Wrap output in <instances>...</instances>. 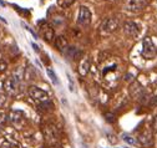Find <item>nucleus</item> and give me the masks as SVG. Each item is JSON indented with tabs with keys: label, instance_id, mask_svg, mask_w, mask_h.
Segmentation results:
<instances>
[{
	"label": "nucleus",
	"instance_id": "1",
	"mask_svg": "<svg viewBox=\"0 0 157 148\" xmlns=\"http://www.w3.org/2000/svg\"><path fill=\"white\" fill-rule=\"evenodd\" d=\"M141 55L147 59V60H152L157 56V47L153 44L151 38H145L142 41V50H141Z\"/></svg>",
	"mask_w": 157,
	"mask_h": 148
},
{
	"label": "nucleus",
	"instance_id": "2",
	"mask_svg": "<svg viewBox=\"0 0 157 148\" xmlns=\"http://www.w3.org/2000/svg\"><path fill=\"white\" fill-rule=\"evenodd\" d=\"M3 87H4V90H5L6 94L14 96V95H16L17 92H19V87H20V79L16 76V73H14L13 76L8 77V79L4 81Z\"/></svg>",
	"mask_w": 157,
	"mask_h": 148
},
{
	"label": "nucleus",
	"instance_id": "3",
	"mask_svg": "<svg viewBox=\"0 0 157 148\" xmlns=\"http://www.w3.org/2000/svg\"><path fill=\"white\" fill-rule=\"evenodd\" d=\"M28 92H29V96L33 98V101H35L39 105L48 102L49 98H50L49 95H48V92H45L44 90L39 88L36 86H30L29 90H28Z\"/></svg>",
	"mask_w": 157,
	"mask_h": 148
},
{
	"label": "nucleus",
	"instance_id": "4",
	"mask_svg": "<svg viewBox=\"0 0 157 148\" xmlns=\"http://www.w3.org/2000/svg\"><path fill=\"white\" fill-rule=\"evenodd\" d=\"M43 135L46 142L49 143H55L59 139V129L55 124H46L43 128Z\"/></svg>",
	"mask_w": 157,
	"mask_h": 148
},
{
	"label": "nucleus",
	"instance_id": "5",
	"mask_svg": "<svg viewBox=\"0 0 157 148\" xmlns=\"http://www.w3.org/2000/svg\"><path fill=\"white\" fill-rule=\"evenodd\" d=\"M124 32L130 39H137L141 35V28L133 21H126L124 24Z\"/></svg>",
	"mask_w": 157,
	"mask_h": 148
},
{
	"label": "nucleus",
	"instance_id": "6",
	"mask_svg": "<svg viewBox=\"0 0 157 148\" xmlns=\"http://www.w3.org/2000/svg\"><path fill=\"white\" fill-rule=\"evenodd\" d=\"M146 4H147L146 0H125L124 8L131 13H139L145 9Z\"/></svg>",
	"mask_w": 157,
	"mask_h": 148
},
{
	"label": "nucleus",
	"instance_id": "7",
	"mask_svg": "<svg viewBox=\"0 0 157 148\" xmlns=\"http://www.w3.org/2000/svg\"><path fill=\"white\" fill-rule=\"evenodd\" d=\"M119 28V20L115 19V17H110V19H106L100 28V32L104 35H110L112 32H115Z\"/></svg>",
	"mask_w": 157,
	"mask_h": 148
},
{
	"label": "nucleus",
	"instance_id": "8",
	"mask_svg": "<svg viewBox=\"0 0 157 148\" xmlns=\"http://www.w3.org/2000/svg\"><path fill=\"white\" fill-rule=\"evenodd\" d=\"M91 11L89 8L86 6H81L78 9V14H77V24L81 26H87L91 23Z\"/></svg>",
	"mask_w": 157,
	"mask_h": 148
},
{
	"label": "nucleus",
	"instance_id": "9",
	"mask_svg": "<svg viewBox=\"0 0 157 148\" xmlns=\"http://www.w3.org/2000/svg\"><path fill=\"white\" fill-rule=\"evenodd\" d=\"M40 32H41V35H43V38H44L48 43H54V40H55V34H54L52 28H51L48 23H45V21H41V23H40Z\"/></svg>",
	"mask_w": 157,
	"mask_h": 148
},
{
	"label": "nucleus",
	"instance_id": "10",
	"mask_svg": "<svg viewBox=\"0 0 157 148\" xmlns=\"http://www.w3.org/2000/svg\"><path fill=\"white\" fill-rule=\"evenodd\" d=\"M8 121H9L11 124L19 127V126L23 123V121H24V113L21 112V111L13 109V111H10L9 115H8Z\"/></svg>",
	"mask_w": 157,
	"mask_h": 148
},
{
	"label": "nucleus",
	"instance_id": "11",
	"mask_svg": "<svg viewBox=\"0 0 157 148\" xmlns=\"http://www.w3.org/2000/svg\"><path fill=\"white\" fill-rule=\"evenodd\" d=\"M130 94L133 98L136 100H142L145 97V90L141 86V83H139L137 81H135L131 86H130Z\"/></svg>",
	"mask_w": 157,
	"mask_h": 148
},
{
	"label": "nucleus",
	"instance_id": "12",
	"mask_svg": "<svg viewBox=\"0 0 157 148\" xmlns=\"http://www.w3.org/2000/svg\"><path fill=\"white\" fill-rule=\"evenodd\" d=\"M63 55L66 59H70V60H78V57L82 56V51H80L76 47H72V46H67L63 51Z\"/></svg>",
	"mask_w": 157,
	"mask_h": 148
},
{
	"label": "nucleus",
	"instance_id": "13",
	"mask_svg": "<svg viewBox=\"0 0 157 148\" xmlns=\"http://www.w3.org/2000/svg\"><path fill=\"white\" fill-rule=\"evenodd\" d=\"M90 57H84L81 61H80V66H78V72H80L81 76H86L89 71H90Z\"/></svg>",
	"mask_w": 157,
	"mask_h": 148
},
{
	"label": "nucleus",
	"instance_id": "14",
	"mask_svg": "<svg viewBox=\"0 0 157 148\" xmlns=\"http://www.w3.org/2000/svg\"><path fill=\"white\" fill-rule=\"evenodd\" d=\"M139 142H140L142 146H145V147L151 146V144H152V135H151V132L146 131V132L141 133V135L139 136Z\"/></svg>",
	"mask_w": 157,
	"mask_h": 148
},
{
	"label": "nucleus",
	"instance_id": "15",
	"mask_svg": "<svg viewBox=\"0 0 157 148\" xmlns=\"http://www.w3.org/2000/svg\"><path fill=\"white\" fill-rule=\"evenodd\" d=\"M55 46H56L57 50H60L63 52L69 46V43H67V40L64 38V36H57V38L55 39Z\"/></svg>",
	"mask_w": 157,
	"mask_h": 148
},
{
	"label": "nucleus",
	"instance_id": "16",
	"mask_svg": "<svg viewBox=\"0 0 157 148\" xmlns=\"http://www.w3.org/2000/svg\"><path fill=\"white\" fill-rule=\"evenodd\" d=\"M0 148H19V144L10 139H3L0 142Z\"/></svg>",
	"mask_w": 157,
	"mask_h": 148
},
{
	"label": "nucleus",
	"instance_id": "17",
	"mask_svg": "<svg viewBox=\"0 0 157 148\" xmlns=\"http://www.w3.org/2000/svg\"><path fill=\"white\" fill-rule=\"evenodd\" d=\"M46 72H48V76H49V79L51 80V82H52L54 85H57L59 81H57V76H56V73L54 72V70L49 67V68L46 70Z\"/></svg>",
	"mask_w": 157,
	"mask_h": 148
},
{
	"label": "nucleus",
	"instance_id": "18",
	"mask_svg": "<svg viewBox=\"0 0 157 148\" xmlns=\"http://www.w3.org/2000/svg\"><path fill=\"white\" fill-rule=\"evenodd\" d=\"M122 139H124L126 143L131 144V146H135V144L137 143V141H136L132 136H130V135H127V133H124V135H122Z\"/></svg>",
	"mask_w": 157,
	"mask_h": 148
},
{
	"label": "nucleus",
	"instance_id": "19",
	"mask_svg": "<svg viewBox=\"0 0 157 148\" xmlns=\"http://www.w3.org/2000/svg\"><path fill=\"white\" fill-rule=\"evenodd\" d=\"M74 2L75 0H57L59 5H60L61 8H69V6H71L74 4Z\"/></svg>",
	"mask_w": 157,
	"mask_h": 148
},
{
	"label": "nucleus",
	"instance_id": "20",
	"mask_svg": "<svg viewBox=\"0 0 157 148\" xmlns=\"http://www.w3.org/2000/svg\"><path fill=\"white\" fill-rule=\"evenodd\" d=\"M107 139H109V142L111 144H116L117 142H119V138H117L115 135H112V133H107Z\"/></svg>",
	"mask_w": 157,
	"mask_h": 148
},
{
	"label": "nucleus",
	"instance_id": "21",
	"mask_svg": "<svg viewBox=\"0 0 157 148\" xmlns=\"http://www.w3.org/2000/svg\"><path fill=\"white\" fill-rule=\"evenodd\" d=\"M5 102H6V96L0 92V107H3L5 105Z\"/></svg>",
	"mask_w": 157,
	"mask_h": 148
},
{
	"label": "nucleus",
	"instance_id": "22",
	"mask_svg": "<svg viewBox=\"0 0 157 148\" xmlns=\"http://www.w3.org/2000/svg\"><path fill=\"white\" fill-rule=\"evenodd\" d=\"M105 117H106V121H107V122H115V115H112V113H106Z\"/></svg>",
	"mask_w": 157,
	"mask_h": 148
},
{
	"label": "nucleus",
	"instance_id": "23",
	"mask_svg": "<svg viewBox=\"0 0 157 148\" xmlns=\"http://www.w3.org/2000/svg\"><path fill=\"white\" fill-rule=\"evenodd\" d=\"M6 67H8L6 62L3 61V60H0V72H4V71L6 70Z\"/></svg>",
	"mask_w": 157,
	"mask_h": 148
},
{
	"label": "nucleus",
	"instance_id": "24",
	"mask_svg": "<svg viewBox=\"0 0 157 148\" xmlns=\"http://www.w3.org/2000/svg\"><path fill=\"white\" fill-rule=\"evenodd\" d=\"M150 105H151V106H153V107H155V106H157V96L151 98V102H150Z\"/></svg>",
	"mask_w": 157,
	"mask_h": 148
},
{
	"label": "nucleus",
	"instance_id": "25",
	"mask_svg": "<svg viewBox=\"0 0 157 148\" xmlns=\"http://www.w3.org/2000/svg\"><path fill=\"white\" fill-rule=\"evenodd\" d=\"M153 129L157 132V116L155 117V120H153Z\"/></svg>",
	"mask_w": 157,
	"mask_h": 148
},
{
	"label": "nucleus",
	"instance_id": "26",
	"mask_svg": "<svg viewBox=\"0 0 157 148\" xmlns=\"http://www.w3.org/2000/svg\"><path fill=\"white\" fill-rule=\"evenodd\" d=\"M25 29H26V30H28L29 32H31V34L34 35V38H36V34H35V32H34V31H33V30H31V29H30L29 26H25Z\"/></svg>",
	"mask_w": 157,
	"mask_h": 148
},
{
	"label": "nucleus",
	"instance_id": "27",
	"mask_svg": "<svg viewBox=\"0 0 157 148\" xmlns=\"http://www.w3.org/2000/svg\"><path fill=\"white\" fill-rule=\"evenodd\" d=\"M44 148H63L61 146H48V147H44Z\"/></svg>",
	"mask_w": 157,
	"mask_h": 148
},
{
	"label": "nucleus",
	"instance_id": "28",
	"mask_svg": "<svg viewBox=\"0 0 157 148\" xmlns=\"http://www.w3.org/2000/svg\"><path fill=\"white\" fill-rule=\"evenodd\" d=\"M33 47H34V50H35V52H39V47L35 45V44H33Z\"/></svg>",
	"mask_w": 157,
	"mask_h": 148
}]
</instances>
